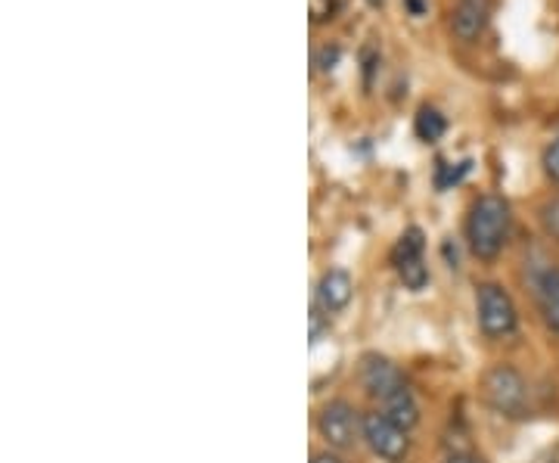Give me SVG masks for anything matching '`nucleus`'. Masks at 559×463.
<instances>
[{"label":"nucleus","mask_w":559,"mask_h":463,"mask_svg":"<svg viewBox=\"0 0 559 463\" xmlns=\"http://www.w3.org/2000/svg\"><path fill=\"white\" fill-rule=\"evenodd\" d=\"M423 252H426V237H423V230H419V227H407V230L401 234V240L395 242V249H392V264L423 259Z\"/></svg>","instance_id":"obj_12"},{"label":"nucleus","mask_w":559,"mask_h":463,"mask_svg":"<svg viewBox=\"0 0 559 463\" xmlns=\"http://www.w3.org/2000/svg\"><path fill=\"white\" fill-rule=\"evenodd\" d=\"M488 22H491V0H457L451 10V32L463 44L479 40Z\"/></svg>","instance_id":"obj_7"},{"label":"nucleus","mask_w":559,"mask_h":463,"mask_svg":"<svg viewBox=\"0 0 559 463\" xmlns=\"http://www.w3.org/2000/svg\"><path fill=\"white\" fill-rule=\"evenodd\" d=\"M444 463H485V461L476 458V454H451Z\"/></svg>","instance_id":"obj_21"},{"label":"nucleus","mask_w":559,"mask_h":463,"mask_svg":"<svg viewBox=\"0 0 559 463\" xmlns=\"http://www.w3.org/2000/svg\"><path fill=\"white\" fill-rule=\"evenodd\" d=\"M336 10H340V0H308V13L314 25L336 20Z\"/></svg>","instance_id":"obj_14"},{"label":"nucleus","mask_w":559,"mask_h":463,"mask_svg":"<svg viewBox=\"0 0 559 463\" xmlns=\"http://www.w3.org/2000/svg\"><path fill=\"white\" fill-rule=\"evenodd\" d=\"M513 209L500 193H481L466 218V242L481 262H495L510 242Z\"/></svg>","instance_id":"obj_1"},{"label":"nucleus","mask_w":559,"mask_h":463,"mask_svg":"<svg viewBox=\"0 0 559 463\" xmlns=\"http://www.w3.org/2000/svg\"><path fill=\"white\" fill-rule=\"evenodd\" d=\"M318 432L330 448L345 451V448L358 442V432H364V417H358V411L352 404L336 399V402L323 404L318 417Z\"/></svg>","instance_id":"obj_5"},{"label":"nucleus","mask_w":559,"mask_h":463,"mask_svg":"<svg viewBox=\"0 0 559 463\" xmlns=\"http://www.w3.org/2000/svg\"><path fill=\"white\" fill-rule=\"evenodd\" d=\"M544 175L550 178L554 183H559V134L554 141L547 143V150H544Z\"/></svg>","instance_id":"obj_15"},{"label":"nucleus","mask_w":559,"mask_h":463,"mask_svg":"<svg viewBox=\"0 0 559 463\" xmlns=\"http://www.w3.org/2000/svg\"><path fill=\"white\" fill-rule=\"evenodd\" d=\"M481 402L488 404L500 417L520 420L528 414V383L516 367L510 364H495L491 370H485L479 383Z\"/></svg>","instance_id":"obj_2"},{"label":"nucleus","mask_w":559,"mask_h":463,"mask_svg":"<svg viewBox=\"0 0 559 463\" xmlns=\"http://www.w3.org/2000/svg\"><path fill=\"white\" fill-rule=\"evenodd\" d=\"M404 7H407V13L411 16H426V10H429V0H404Z\"/></svg>","instance_id":"obj_20"},{"label":"nucleus","mask_w":559,"mask_h":463,"mask_svg":"<svg viewBox=\"0 0 559 463\" xmlns=\"http://www.w3.org/2000/svg\"><path fill=\"white\" fill-rule=\"evenodd\" d=\"M340 57H342V50L336 47V44H333V47H323V50L318 54V60H314V66H318V69H323V72H330V69L340 62Z\"/></svg>","instance_id":"obj_19"},{"label":"nucleus","mask_w":559,"mask_h":463,"mask_svg":"<svg viewBox=\"0 0 559 463\" xmlns=\"http://www.w3.org/2000/svg\"><path fill=\"white\" fill-rule=\"evenodd\" d=\"M367 3H370V7H382V0H367Z\"/></svg>","instance_id":"obj_23"},{"label":"nucleus","mask_w":559,"mask_h":463,"mask_svg":"<svg viewBox=\"0 0 559 463\" xmlns=\"http://www.w3.org/2000/svg\"><path fill=\"white\" fill-rule=\"evenodd\" d=\"M326 330H330V314H326V311H320L318 305H314V311H311V340L318 343Z\"/></svg>","instance_id":"obj_18"},{"label":"nucleus","mask_w":559,"mask_h":463,"mask_svg":"<svg viewBox=\"0 0 559 463\" xmlns=\"http://www.w3.org/2000/svg\"><path fill=\"white\" fill-rule=\"evenodd\" d=\"M360 383H364L370 399L382 402V399H389L392 392H399L401 385H407V380H404V373H401L399 367L389 361L385 355L370 352V355L360 358Z\"/></svg>","instance_id":"obj_6"},{"label":"nucleus","mask_w":559,"mask_h":463,"mask_svg":"<svg viewBox=\"0 0 559 463\" xmlns=\"http://www.w3.org/2000/svg\"><path fill=\"white\" fill-rule=\"evenodd\" d=\"M380 411L389 420H395L399 426H404L407 432L419 424V404L417 399H414V392H411V385H401L399 392H392L389 399H382Z\"/></svg>","instance_id":"obj_9"},{"label":"nucleus","mask_w":559,"mask_h":463,"mask_svg":"<svg viewBox=\"0 0 559 463\" xmlns=\"http://www.w3.org/2000/svg\"><path fill=\"white\" fill-rule=\"evenodd\" d=\"M352 293H355L352 274L342 268H330L318 283V308L326 314H340L342 308H348L352 302Z\"/></svg>","instance_id":"obj_8"},{"label":"nucleus","mask_w":559,"mask_h":463,"mask_svg":"<svg viewBox=\"0 0 559 463\" xmlns=\"http://www.w3.org/2000/svg\"><path fill=\"white\" fill-rule=\"evenodd\" d=\"M364 442L370 444V451L389 463H404L411 454V436L407 429L389 420L382 411H370L364 414Z\"/></svg>","instance_id":"obj_4"},{"label":"nucleus","mask_w":559,"mask_h":463,"mask_svg":"<svg viewBox=\"0 0 559 463\" xmlns=\"http://www.w3.org/2000/svg\"><path fill=\"white\" fill-rule=\"evenodd\" d=\"M311 463H345V461L336 458V454H330V451H320V454H314V461Z\"/></svg>","instance_id":"obj_22"},{"label":"nucleus","mask_w":559,"mask_h":463,"mask_svg":"<svg viewBox=\"0 0 559 463\" xmlns=\"http://www.w3.org/2000/svg\"><path fill=\"white\" fill-rule=\"evenodd\" d=\"M466 171H469V162H460L457 168H451L448 162H439V187L441 190H448V187L457 183Z\"/></svg>","instance_id":"obj_17"},{"label":"nucleus","mask_w":559,"mask_h":463,"mask_svg":"<svg viewBox=\"0 0 559 463\" xmlns=\"http://www.w3.org/2000/svg\"><path fill=\"white\" fill-rule=\"evenodd\" d=\"M395 271H399L401 283H404L411 293L426 289V283H429V268H426V259H414V262L395 264Z\"/></svg>","instance_id":"obj_13"},{"label":"nucleus","mask_w":559,"mask_h":463,"mask_svg":"<svg viewBox=\"0 0 559 463\" xmlns=\"http://www.w3.org/2000/svg\"><path fill=\"white\" fill-rule=\"evenodd\" d=\"M538 299L544 323L559 336V268L544 274V281H540L538 286Z\"/></svg>","instance_id":"obj_10"},{"label":"nucleus","mask_w":559,"mask_h":463,"mask_svg":"<svg viewBox=\"0 0 559 463\" xmlns=\"http://www.w3.org/2000/svg\"><path fill=\"white\" fill-rule=\"evenodd\" d=\"M476 314L488 340H510L520 330V311L500 283H481L476 293Z\"/></svg>","instance_id":"obj_3"},{"label":"nucleus","mask_w":559,"mask_h":463,"mask_svg":"<svg viewBox=\"0 0 559 463\" xmlns=\"http://www.w3.org/2000/svg\"><path fill=\"white\" fill-rule=\"evenodd\" d=\"M540 222H544V230L559 242V197L544 205V212H540Z\"/></svg>","instance_id":"obj_16"},{"label":"nucleus","mask_w":559,"mask_h":463,"mask_svg":"<svg viewBox=\"0 0 559 463\" xmlns=\"http://www.w3.org/2000/svg\"><path fill=\"white\" fill-rule=\"evenodd\" d=\"M448 131V119L441 116L436 106H419L417 119H414V134H417L423 143H436L444 138Z\"/></svg>","instance_id":"obj_11"}]
</instances>
